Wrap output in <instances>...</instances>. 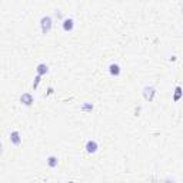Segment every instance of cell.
<instances>
[{"instance_id": "cell-1", "label": "cell", "mask_w": 183, "mask_h": 183, "mask_svg": "<svg viewBox=\"0 0 183 183\" xmlns=\"http://www.w3.org/2000/svg\"><path fill=\"white\" fill-rule=\"evenodd\" d=\"M53 26V20L50 16H43L40 19V27H41V32H43V34L49 33L50 32V29H52Z\"/></svg>"}, {"instance_id": "cell-3", "label": "cell", "mask_w": 183, "mask_h": 183, "mask_svg": "<svg viewBox=\"0 0 183 183\" xmlns=\"http://www.w3.org/2000/svg\"><path fill=\"white\" fill-rule=\"evenodd\" d=\"M85 149H86V152L89 155H93V153H96L97 152V149H99V145H97V142L96 140H87L86 142V146H85Z\"/></svg>"}, {"instance_id": "cell-8", "label": "cell", "mask_w": 183, "mask_h": 183, "mask_svg": "<svg viewBox=\"0 0 183 183\" xmlns=\"http://www.w3.org/2000/svg\"><path fill=\"white\" fill-rule=\"evenodd\" d=\"M47 72H49V66L46 63H39L37 64V68H36V73H37L39 76L46 75Z\"/></svg>"}, {"instance_id": "cell-7", "label": "cell", "mask_w": 183, "mask_h": 183, "mask_svg": "<svg viewBox=\"0 0 183 183\" xmlns=\"http://www.w3.org/2000/svg\"><path fill=\"white\" fill-rule=\"evenodd\" d=\"M20 102H22V105H24V106H30L33 103V96L30 93H23L22 96H20Z\"/></svg>"}, {"instance_id": "cell-12", "label": "cell", "mask_w": 183, "mask_h": 183, "mask_svg": "<svg viewBox=\"0 0 183 183\" xmlns=\"http://www.w3.org/2000/svg\"><path fill=\"white\" fill-rule=\"evenodd\" d=\"M83 110H87V112H90V110H93V105L92 103H89V105H83Z\"/></svg>"}, {"instance_id": "cell-9", "label": "cell", "mask_w": 183, "mask_h": 183, "mask_svg": "<svg viewBox=\"0 0 183 183\" xmlns=\"http://www.w3.org/2000/svg\"><path fill=\"white\" fill-rule=\"evenodd\" d=\"M57 164H59V159H57L56 156H49L47 157V166L49 168L54 169V168H57Z\"/></svg>"}, {"instance_id": "cell-2", "label": "cell", "mask_w": 183, "mask_h": 183, "mask_svg": "<svg viewBox=\"0 0 183 183\" xmlns=\"http://www.w3.org/2000/svg\"><path fill=\"white\" fill-rule=\"evenodd\" d=\"M143 96H145V99L147 102H153L155 96H156V89L152 86H146L143 89Z\"/></svg>"}, {"instance_id": "cell-11", "label": "cell", "mask_w": 183, "mask_h": 183, "mask_svg": "<svg viewBox=\"0 0 183 183\" xmlns=\"http://www.w3.org/2000/svg\"><path fill=\"white\" fill-rule=\"evenodd\" d=\"M41 82V76H36V77H34V82H33V89L34 90H36V89H37V86H39V83H40Z\"/></svg>"}, {"instance_id": "cell-13", "label": "cell", "mask_w": 183, "mask_h": 183, "mask_svg": "<svg viewBox=\"0 0 183 183\" xmlns=\"http://www.w3.org/2000/svg\"><path fill=\"white\" fill-rule=\"evenodd\" d=\"M47 94H53V87H49L47 89Z\"/></svg>"}, {"instance_id": "cell-10", "label": "cell", "mask_w": 183, "mask_h": 183, "mask_svg": "<svg viewBox=\"0 0 183 183\" xmlns=\"http://www.w3.org/2000/svg\"><path fill=\"white\" fill-rule=\"evenodd\" d=\"M182 96H183V89L180 86H176L175 87V93H173V102H179Z\"/></svg>"}, {"instance_id": "cell-15", "label": "cell", "mask_w": 183, "mask_h": 183, "mask_svg": "<svg viewBox=\"0 0 183 183\" xmlns=\"http://www.w3.org/2000/svg\"><path fill=\"white\" fill-rule=\"evenodd\" d=\"M69 183H75V182H69Z\"/></svg>"}, {"instance_id": "cell-14", "label": "cell", "mask_w": 183, "mask_h": 183, "mask_svg": "<svg viewBox=\"0 0 183 183\" xmlns=\"http://www.w3.org/2000/svg\"><path fill=\"white\" fill-rule=\"evenodd\" d=\"M168 183H175V180H170V179H168Z\"/></svg>"}, {"instance_id": "cell-6", "label": "cell", "mask_w": 183, "mask_h": 183, "mask_svg": "<svg viewBox=\"0 0 183 183\" xmlns=\"http://www.w3.org/2000/svg\"><path fill=\"white\" fill-rule=\"evenodd\" d=\"M109 73L112 76H115V77H117L122 73V69H120V66L117 63H112V64H109Z\"/></svg>"}, {"instance_id": "cell-4", "label": "cell", "mask_w": 183, "mask_h": 183, "mask_svg": "<svg viewBox=\"0 0 183 183\" xmlns=\"http://www.w3.org/2000/svg\"><path fill=\"white\" fill-rule=\"evenodd\" d=\"M62 27H63L64 32H72L73 27H75V20L72 17H66V19L62 22Z\"/></svg>"}, {"instance_id": "cell-5", "label": "cell", "mask_w": 183, "mask_h": 183, "mask_svg": "<svg viewBox=\"0 0 183 183\" xmlns=\"http://www.w3.org/2000/svg\"><path fill=\"white\" fill-rule=\"evenodd\" d=\"M10 142L15 146H19L22 143V137H20V132L19 130H11L10 133Z\"/></svg>"}]
</instances>
